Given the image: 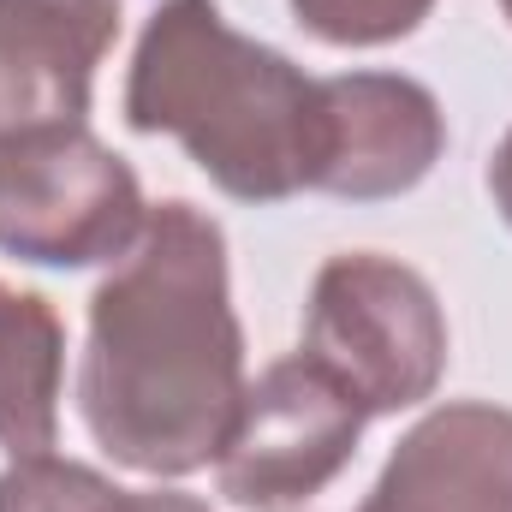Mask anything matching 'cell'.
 I'll return each instance as SVG.
<instances>
[{"label":"cell","instance_id":"obj_1","mask_svg":"<svg viewBox=\"0 0 512 512\" xmlns=\"http://www.w3.org/2000/svg\"><path fill=\"white\" fill-rule=\"evenodd\" d=\"M245 328L227 233L185 197L149 203L143 239L90 298L78 411L90 441L143 477L215 465L245 399Z\"/></svg>","mask_w":512,"mask_h":512},{"label":"cell","instance_id":"obj_2","mask_svg":"<svg viewBox=\"0 0 512 512\" xmlns=\"http://www.w3.org/2000/svg\"><path fill=\"white\" fill-rule=\"evenodd\" d=\"M126 126L173 137L233 203L316 191L322 78L221 18L215 0H161L126 66Z\"/></svg>","mask_w":512,"mask_h":512},{"label":"cell","instance_id":"obj_3","mask_svg":"<svg viewBox=\"0 0 512 512\" xmlns=\"http://www.w3.org/2000/svg\"><path fill=\"white\" fill-rule=\"evenodd\" d=\"M149 203L120 149L84 120L0 131V251L30 268H114Z\"/></svg>","mask_w":512,"mask_h":512},{"label":"cell","instance_id":"obj_4","mask_svg":"<svg viewBox=\"0 0 512 512\" xmlns=\"http://www.w3.org/2000/svg\"><path fill=\"white\" fill-rule=\"evenodd\" d=\"M304 352L352 387L370 417L435 399L447 376V316L435 286L382 251L328 256L304 304Z\"/></svg>","mask_w":512,"mask_h":512},{"label":"cell","instance_id":"obj_5","mask_svg":"<svg viewBox=\"0 0 512 512\" xmlns=\"http://www.w3.org/2000/svg\"><path fill=\"white\" fill-rule=\"evenodd\" d=\"M370 411L310 352L274 358L239 399L215 453V483L233 507L274 512L322 495L358 453Z\"/></svg>","mask_w":512,"mask_h":512},{"label":"cell","instance_id":"obj_6","mask_svg":"<svg viewBox=\"0 0 512 512\" xmlns=\"http://www.w3.org/2000/svg\"><path fill=\"white\" fill-rule=\"evenodd\" d=\"M322 114H328V149L316 191L346 203L405 197L447 155V114L435 90L405 72L322 78Z\"/></svg>","mask_w":512,"mask_h":512},{"label":"cell","instance_id":"obj_7","mask_svg":"<svg viewBox=\"0 0 512 512\" xmlns=\"http://www.w3.org/2000/svg\"><path fill=\"white\" fill-rule=\"evenodd\" d=\"M358 512H512V411L489 399L423 411Z\"/></svg>","mask_w":512,"mask_h":512},{"label":"cell","instance_id":"obj_8","mask_svg":"<svg viewBox=\"0 0 512 512\" xmlns=\"http://www.w3.org/2000/svg\"><path fill=\"white\" fill-rule=\"evenodd\" d=\"M126 0H0V131L84 120Z\"/></svg>","mask_w":512,"mask_h":512},{"label":"cell","instance_id":"obj_9","mask_svg":"<svg viewBox=\"0 0 512 512\" xmlns=\"http://www.w3.org/2000/svg\"><path fill=\"white\" fill-rule=\"evenodd\" d=\"M60 382H66L60 310L42 292H12V310L0 328V447H6V459L54 453Z\"/></svg>","mask_w":512,"mask_h":512},{"label":"cell","instance_id":"obj_10","mask_svg":"<svg viewBox=\"0 0 512 512\" xmlns=\"http://www.w3.org/2000/svg\"><path fill=\"white\" fill-rule=\"evenodd\" d=\"M298 30H310L328 48H387L411 36L435 0H286Z\"/></svg>","mask_w":512,"mask_h":512},{"label":"cell","instance_id":"obj_11","mask_svg":"<svg viewBox=\"0 0 512 512\" xmlns=\"http://www.w3.org/2000/svg\"><path fill=\"white\" fill-rule=\"evenodd\" d=\"M108 489L114 477L60 453H36L0 471V512H96L108 501Z\"/></svg>","mask_w":512,"mask_h":512},{"label":"cell","instance_id":"obj_12","mask_svg":"<svg viewBox=\"0 0 512 512\" xmlns=\"http://www.w3.org/2000/svg\"><path fill=\"white\" fill-rule=\"evenodd\" d=\"M96 512H209V501L185 495V489H108V501Z\"/></svg>","mask_w":512,"mask_h":512},{"label":"cell","instance_id":"obj_13","mask_svg":"<svg viewBox=\"0 0 512 512\" xmlns=\"http://www.w3.org/2000/svg\"><path fill=\"white\" fill-rule=\"evenodd\" d=\"M489 197H495L501 221L512 227V126H507V137L495 143V155H489Z\"/></svg>","mask_w":512,"mask_h":512},{"label":"cell","instance_id":"obj_14","mask_svg":"<svg viewBox=\"0 0 512 512\" xmlns=\"http://www.w3.org/2000/svg\"><path fill=\"white\" fill-rule=\"evenodd\" d=\"M6 310H12V286L0 280V328H6Z\"/></svg>","mask_w":512,"mask_h":512},{"label":"cell","instance_id":"obj_15","mask_svg":"<svg viewBox=\"0 0 512 512\" xmlns=\"http://www.w3.org/2000/svg\"><path fill=\"white\" fill-rule=\"evenodd\" d=\"M501 12H507V24H512V0H501Z\"/></svg>","mask_w":512,"mask_h":512}]
</instances>
